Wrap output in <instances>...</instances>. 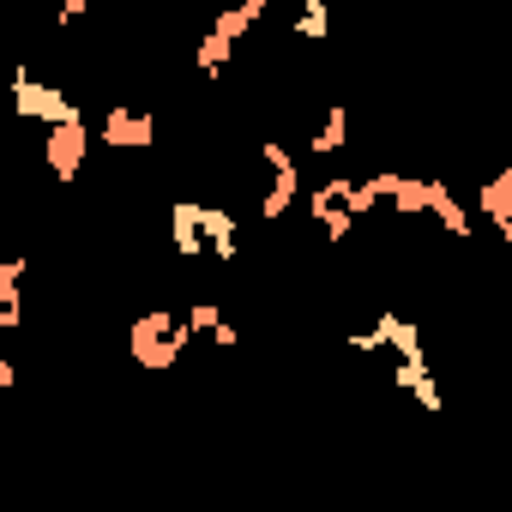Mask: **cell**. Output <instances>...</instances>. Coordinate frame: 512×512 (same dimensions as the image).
<instances>
[{"mask_svg":"<svg viewBox=\"0 0 512 512\" xmlns=\"http://www.w3.org/2000/svg\"><path fill=\"white\" fill-rule=\"evenodd\" d=\"M13 109H19L25 121H43V127H73V121H85L79 103H73L67 91L31 79V67H13Z\"/></svg>","mask_w":512,"mask_h":512,"instance_id":"cell-1","label":"cell"},{"mask_svg":"<svg viewBox=\"0 0 512 512\" xmlns=\"http://www.w3.org/2000/svg\"><path fill=\"white\" fill-rule=\"evenodd\" d=\"M217 320H223V308H217V302H211V296H199V302H193V308H187V314H181V326H187V332H211V326H217Z\"/></svg>","mask_w":512,"mask_h":512,"instance_id":"cell-17","label":"cell"},{"mask_svg":"<svg viewBox=\"0 0 512 512\" xmlns=\"http://www.w3.org/2000/svg\"><path fill=\"white\" fill-rule=\"evenodd\" d=\"M175 326H181V320H175L169 308H151V314H139V320L127 326V344H151V338H175Z\"/></svg>","mask_w":512,"mask_h":512,"instance_id":"cell-13","label":"cell"},{"mask_svg":"<svg viewBox=\"0 0 512 512\" xmlns=\"http://www.w3.org/2000/svg\"><path fill=\"white\" fill-rule=\"evenodd\" d=\"M260 13H266V0H235V7H223V13L211 19V31H217L223 43H241L253 25H260Z\"/></svg>","mask_w":512,"mask_h":512,"instance_id":"cell-9","label":"cell"},{"mask_svg":"<svg viewBox=\"0 0 512 512\" xmlns=\"http://www.w3.org/2000/svg\"><path fill=\"white\" fill-rule=\"evenodd\" d=\"M229 55H235V43H223L217 31H205V37H199V55H193V67H199V79H217V73L229 67Z\"/></svg>","mask_w":512,"mask_h":512,"instance_id":"cell-12","label":"cell"},{"mask_svg":"<svg viewBox=\"0 0 512 512\" xmlns=\"http://www.w3.org/2000/svg\"><path fill=\"white\" fill-rule=\"evenodd\" d=\"M476 211L494 223V235H500V241H512V169H500V175L476 193Z\"/></svg>","mask_w":512,"mask_h":512,"instance_id":"cell-7","label":"cell"},{"mask_svg":"<svg viewBox=\"0 0 512 512\" xmlns=\"http://www.w3.org/2000/svg\"><path fill=\"white\" fill-rule=\"evenodd\" d=\"M314 157H338L344 145H350V109L344 103H326V115H320V127H314Z\"/></svg>","mask_w":512,"mask_h":512,"instance_id":"cell-8","label":"cell"},{"mask_svg":"<svg viewBox=\"0 0 512 512\" xmlns=\"http://www.w3.org/2000/svg\"><path fill=\"white\" fill-rule=\"evenodd\" d=\"M169 235H175V253H181V260H193V253H205V247H199V205H193V199H175Z\"/></svg>","mask_w":512,"mask_h":512,"instance_id":"cell-11","label":"cell"},{"mask_svg":"<svg viewBox=\"0 0 512 512\" xmlns=\"http://www.w3.org/2000/svg\"><path fill=\"white\" fill-rule=\"evenodd\" d=\"M392 211H398V217H422V175H398V187H392Z\"/></svg>","mask_w":512,"mask_h":512,"instance_id":"cell-16","label":"cell"},{"mask_svg":"<svg viewBox=\"0 0 512 512\" xmlns=\"http://www.w3.org/2000/svg\"><path fill=\"white\" fill-rule=\"evenodd\" d=\"M97 139L115 145V151H145V145H157V121H151V115H133V109L115 103V109L97 121Z\"/></svg>","mask_w":512,"mask_h":512,"instance_id":"cell-4","label":"cell"},{"mask_svg":"<svg viewBox=\"0 0 512 512\" xmlns=\"http://www.w3.org/2000/svg\"><path fill=\"white\" fill-rule=\"evenodd\" d=\"M205 338H211L217 350H235V344H241V332H235V320H229V314H223V320H217V326H211Z\"/></svg>","mask_w":512,"mask_h":512,"instance_id":"cell-18","label":"cell"},{"mask_svg":"<svg viewBox=\"0 0 512 512\" xmlns=\"http://www.w3.org/2000/svg\"><path fill=\"white\" fill-rule=\"evenodd\" d=\"M260 157H266V169H272V187L260 193V211H266V223H278V217L302 199V169H296V157H290L278 139H266Z\"/></svg>","mask_w":512,"mask_h":512,"instance_id":"cell-2","label":"cell"},{"mask_svg":"<svg viewBox=\"0 0 512 512\" xmlns=\"http://www.w3.org/2000/svg\"><path fill=\"white\" fill-rule=\"evenodd\" d=\"M422 211H434L440 229H452V235H464V241H470V229H476V217L464 211V199H458L446 181H434V175H422Z\"/></svg>","mask_w":512,"mask_h":512,"instance_id":"cell-5","label":"cell"},{"mask_svg":"<svg viewBox=\"0 0 512 512\" xmlns=\"http://www.w3.org/2000/svg\"><path fill=\"white\" fill-rule=\"evenodd\" d=\"M392 380H398L404 392H416V404H422L428 416H440V386H434L428 362H398V368H392Z\"/></svg>","mask_w":512,"mask_h":512,"instance_id":"cell-10","label":"cell"},{"mask_svg":"<svg viewBox=\"0 0 512 512\" xmlns=\"http://www.w3.org/2000/svg\"><path fill=\"white\" fill-rule=\"evenodd\" d=\"M25 272H31V266L19 260V253H0V308H19V302H25V290H19Z\"/></svg>","mask_w":512,"mask_h":512,"instance_id":"cell-15","label":"cell"},{"mask_svg":"<svg viewBox=\"0 0 512 512\" xmlns=\"http://www.w3.org/2000/svg\"><path fill=\"white\" fill-rule=\"evenodd\" d=\"M326 31H332V7H326V0H302L296 37H302V43H326Z\"/></svg>","mask_w":512,"mask_h":512,"instance_id":"cell-14","label":"cell"},{"mask_svg":"<svg viewBox=\"0 0 512 512\" xmlns=\"http://www.w3.org/2000/svg\"><path fill=\"white\" fill-rule=\"evenodd\" d=\"M85 151H91V127H85V121H73V127H49L43 163H49V175L67 187V181H79V169H85Z\"/></svg>","mask_w":512,"mask_h":512,"instance_id":"cell-3","label":"cell"},{"mask_svg":"<svg viewBox=\"0 0 512 512\" xmlns=\"http://www.w3.org/2000/svg\"><path fill=\"white\" fill-rule=\"evenodd\" d=\"M79 19H85V0H67V7H61V19H55V25L67 31V25H79Z\"/></svg>","mask_w":512,"mask_h":512,"instance_id":"cell-19","label":"cell"},{"mask_svg":"<svg viewBox=\"0 0 512 512\" xmlns=\"http://www.w3.org/2000/svg\"><path fill=\"white\" fill-rule=\"evenodd\" d=\"M199 247L217 253L223 266L235 260V247H241V241H235V217H229L223 205H199Z\"/></svg>","mask_w":512,"mask_h":512,"instance_id":"cell-6","label":"cell"}]
</instances>
